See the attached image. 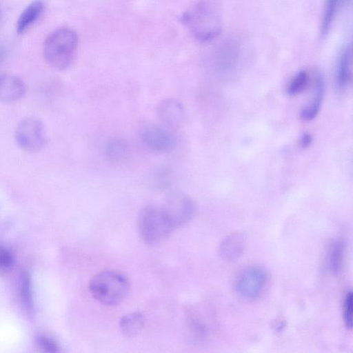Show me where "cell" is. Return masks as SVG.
<instances>
[{
	"label": "cell",
	"instance_id": "1",
	"mask_svg": "<svg viewBox=\"0 0 353 353\" xmlns=\"http://www.w3.org/2000/svg\"><path fill=\"white\" fill-rule=\"evenodd\" d=\"M181 22L195 39L210 41L221 32L222 10L216 0H199L183 13Z\"/></svg>",
	"mask_w": 353,
	"mask_h": 353
},
{
	"label": "cell",
	"instance_id": "2",
	"mask_svg": "<svg viewBox=\"0 0 353 353\" xmlns=\"http://www.w3.org/2000/svg\"><path fill=\"white\" fill-rule=\"evenodd\" d=\"M77 46V33L71 28H60L49 34L45 39L43 55L51 67L64 70L72 65Z\"/></svg>",
	"mask_w": 353,
	"mask_h": 353
},
{
	"label": "cell",
	"instance_id": "3",
	"mask_svg": "<svg viewBox=\"0 0 353 353\" xmlns=\"http://www.w3.org/2000/svg\"><path fill=\"white\" fill-rule=\"evenodd\" d=\"M92 296L101 304L112 306L122 302L130 290L128 279L123 274L112 270L102 271L90 281Z\"/></svg>",
	"mask_w": 353,
	"mask_h": 353
},
{
	"label": "cell",
	"instance_id": "4",
	"mask_svg": "<svg viewBox=\"0 0 353 353\" xmlns=\"http://www.w3.org/2000/svg\"><path fill=\"white\" fill-rule=\"evenodd\" d=\"M137 228L141 240L150 245L164 241L174 229L162 207L148 205L138 216Z\"/></svg>",
	"mask_w": 353,
	"mask_h": 353
},
{
	"label": "cell",
	"instance_id": "5",
	"mask_svg": "<svg viewBox=\"0 0 353 353\" xmlns=\"http://www.w3.org/2000/svg\"><path fill=\"white\" fill-rule=\"evenodd\" d=\"M14 137L22 150L30 152L40 151L46 143L43 123L36 117L24 118L17 125Z\"/></svg>",
	"mask_w": 353,
	"mask_h": 353
},
{
	"label": "cell",
	"instance_id": "6",
	"mask_svg": "<svg viewBox=\"0 0 353 353\" xmlns=\"http://www.w3.org/2000/svg\"><path fill=\"white\" fill-rule=\"evenodd\" d=\"M174 228L188 222L194 212L192 199L180 190H173L167 195L162 207Z\"/></svg>",
	"mask_w": 353,
	"mask_h": 353
},
{
	"label": "cell",
	"instance_id": "7",
	"mask_svg": "<svg viewBox=\"0 0 353 353\" xmlns=\"http://www.w3.org/2000/svg\"><path fill=\"white\" fill-rule=\"evenodd\" d=\"M139 136L145 147L158 153L169 152L176 144L172 130L163 125L152 123L144 124L139 130Z\"/></svg>",
	"mask_w": 353,
	"mask_h": 353
},
{
	"label": "cell",
	"instance_id": "8",
	"mask_svg": "<svg viewBox=\"0 0 353 353\" xmlns=\"http://www.w3.org/2000/svg\"><path fill=\"white\" fill-rule=\"evenodd\" d=\"M267 281V274L263 268L250 266L239 274L235 282V288L242 297L248 299H255L263 292Z\"/></svg>",
	"mask_w": 353,
	"mask_h": 353
},
{
	"label": "cell",
	"instance_id": "9",
	"mask_svg": "<svg viewBox=\"0 0 353 353\" xmlns=\"http://www.w3.org/2000/svg\"><path fill=\"white\" fill-rule=\"evenodd\" d=\"M157 113L161 124L171 130L180 128L185 119L184 105L174 98L162 100L157 107Z\"/></svg>",
	"mask_w": 353,
	"mask_h": 353
},
{
	"label": "cell",
	"instance_id": "10",
	"mask_svg": "<svg viewBox=\"0 0 353 353\" xmlns=\"http://www.w3.org/2000/svg\"><path fill=\"white\" fill-rule=\"evenodd\" d=\"M26 92V85L20 77L10 74H0V102L18 101Z\"/></svg>",
	"mask_w": 353,
	"mask_h": 353
},
{
	"label": "cell",
	"instance_id": "11",
	"mask_svg": "<svg viewBox=\"0 0 353 353\" xmlns=\"http://www.w3.org/2000/svg\"><path fill=\"white\" fill-rule=\"evenodd\" d=\"M245 241L244 236L234 232L227 236L221 243L219 254L227 261H233L238 259L243 253Z\"/></svg>",
	"mask_w": 353,
	"mask_h": 353
},
{
	"label": "cell",
	"instance_id": "12",
	"mask_svg": "<svg viewBox=\"0 0 353 353\" xmlns=\"http://www.w3.org/2000/svg\"><path fill=\"white\" fill-rule=\"evenodd\" d=\"M325 92V83L323 75H316L312 97L310 102L301 111V118L304 121H311L318 114L321 106Z\"/></svg>",
	"mask_w": 353,
	"mask_h": 353
},
{
	"label": "cell",
	"instance_id": "13",
	"mask_svg": "<svg viewBox=\"0 0 353 353\" xmlns=\"http://www.w3.org/2000/svg\"><path fill=\"white\" fill-rule=\"evenodd\" d=\"M351 49L349 46H347L342 50L336 69V85L340 90L346 89L351 83Z\"/></svg>",
	"mask_w": 353,
	"mask_h": 353
},
{
	"label": "cell",
	"instance_id": "14",
	"mask_svg": "<svg viewBox=\"0 0 353 353\" xmlns=\"http://www.w3.org/2000/svg\"><path fill=\"white\" fill-rule=\"evenodd\" d=\"M44 10V3L41 0L31 2L22 11L17 22V32L19 34L25 32L40 17Z\"/></svg>",
	"mask_w": 353,
	"mask_h": 353
},
{
	"label": "cell",
	"instance_id": "15",
	"mask_svg": "<svg viewBox=\"0 0 353 353\" xmlns=\"http://www.w3.org/2000/svg\"><path fill=\"white\" fill-rule=\"evenodd\" d=\"M104 151L108 161L119 163L128 159L130 154V147L123 139L114 137L106 142Z\"/></svg>",
	"mask_w": 353,
	"mask_h": 353
},
{
	"label": "cell",
	"instance_id": "16",
	"mask_svg": "<svg viewBox=\"0 0 353 353\" xmlns=\"http://www.w3.org/2000/svg\"><path fill=\"white\" fill-rule=\"evenodd\" d=\"M145 324V316L140 312H134L124 315L120 320L121 332L126 336H134L139 334Z\"/></svg>",
	"mask_w": 353,
	"mask_h": 353
},
{
	"label": "cell",
	"instance_id": "17",
	"mask_svg": "<svg viewBox=\"0 0 353 353\" xmlns=\"http://www.w3.org/2000/svg\"><path fill=\"white\" fill-rule=\"evenodd\" d=\"M342 1L326 0L321 26V32L323 34L327 33L331 28Z\"/></svg>",
	"mask_w": 353,
	"mask_h": 353
},
{
	"label": "cell",
	"instance_id": "18",
	"mask_svg": "<svg viewBox=\"0 0 353 353\" xmlns=\"http://www.w3.org/2000/svg\"><path fill=\"white\" fill-rule=\"evenodd\" d=\"M343 255V245L339 241H335L332 243L328 251L327 264L330 270L333 273L340 271Z\"/></svg>",
	"mask_w": 353,
	"mask_h": 353
},
{
	"label": "cell",
	"instance_id": "19",
	"mask_svg": "<svg viewBox=\"0 0 353 353\" xmlns=\"http://www.w3.org/2000/svg\"><path fill=\"white\" fill-rule=\"evenodd\" d=\"M309 74L306 70L299 71L289 83L287 92L290 96H295L302 92L307 87Z\"/></svg>",
	"mask_w": 353,
	"mask_h": 353
},
{
	"label": "cell",
	"instance_id": "20",
	"mask_svg": "<svg viewBox=\"0 0 353 353\" xmlns=\"http://www.w3.org/2000/svg\"><path fill=\"white\" fill-rule=\"evenodd\" d=\"M152 185L157 189L162 190L170 187L172 182V176L170 170L160 168L156 170L152 176Z\"/></svg>",
	"mask_w": 353,
	"mask_h": 353
},
{
	"label": "cell",
	"instance_id": "21",
	"mask_svg": "<svg viewBox=\"0 0 353 353\" xmlns=\"http://www.w3.org/2000/svg\"><path fill=\"white\" fill-rule=\"evenodd\" d=\"M352 293L349 291L344 299L343 306V316L345 325L347 329H351L352 327Z\"/></svg>",
	"mask_w": 353,
	"mask_h": 353
},
{
	"label": "cell",
	"instance_id": "22",
	"mask_svg": "<svg viewBox=\"0 0 353 353\" xmlns=\"http://www.w3.org/2000/svg\"><path fill=\"white\" fill-rule=\"evenodd\" d=\"M11 263L10 254L3 249L0 248V266L6 267Z\"/></svg>",
	"mask_w": 353,
	"mask_h": 353
},
{
	"label": "cell",
	"instance_id": "23",
	"mask_svg": "<svg viewBox=\"0 0 353 353\" xmlns=\"http://www.w3.org/2000/svg\"><path fill=\"white\" fill-rule=\"evenodd\" d=\"M312 138L309 134H303L300 139V145L303 148H307L310 145Z\"/></svg>",
	"mask_w": 353,
	"mask_h": 353
},
{
	"label": "cell",
	"instance_id": "24",
	"mask_svg": "<svg viewBox=\"0 0 353 353\" xmlns=\"http://www.w3.org/2000/svg\"><path fill=\"white\" fill-rule=\"evenodd\" d=\"M5 55V48L2 45H0V63L3 59Z\"/></svg>",
	"mask_w": 353,
	"mask_h": 353
},
{
	"label": "cell",
	"instance_id": "25",
	"mask_svg": "<svg viewBox=\"0 0 353 353\" xmlns=\"http://www.w3.org/2000/svg\"><path fill=\"white\" fill-rule=\"evenodd\" d=\"M1 19H2V10H1V9L0 8V23L1 21Z\"/></svg>",
	"mask_w": 353,
	"mask_h": 353
}]
</instances>
